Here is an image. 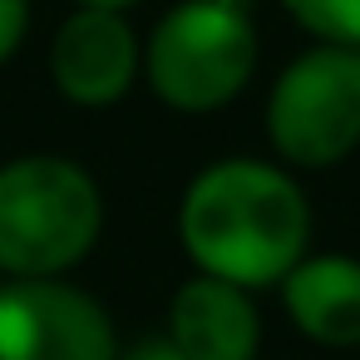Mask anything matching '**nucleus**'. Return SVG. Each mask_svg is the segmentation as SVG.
I'll return each mask as SVG.
<instances>
[{
    "mask_svg": "<svg viewBox=\"0 0 360 360\" xmlns=\"http://www.w3.org/2000/svg\"><path fill=\"white\" fill-rule=\"evenodd\" d=\"M178 232L188 257L207 276L266 286L301 262L311 237V207L291 173L257 158H227L193 178Z\"/></svg>",
    "mask_w": 360,
    "mask_h": 360,
    "instance_id": "nucleus-1",
    "label": "nucleus"
},
{
    "mask_svg": "<svg viewBox=\"0 0 360 360\" xmlns=\"http://www.w3.org/2000/svg\"><path fill=\"white\" fill-rule=\"evenodd\" d=\"M104 207L84 168L65 158H20L0 168V266L15 276H55L99 237Z\"/></svg>",
    "mask_w": 360,
    "mask_h": 360,
    "instance_id": "nucleus-2",
    "label": "nucleus"
},
{
    "mask_svg": "<svg viewBox=\"0 0 360 360\" xmlns=\"http://www.w3.org/2000/svg\"><path fill=\"white\" fill-rule=\"evenodd\" d=\"M257 70V30L247 0H188L168 11L148 45V79L158 99L183 114L222 109Z\"/></svg>",
    "mask_w": 360,
    "mask_h": 360,
    "instance_id": "nucleus-3",
    "label": "nucleus"
},
{
    "mask_svg": "<svg viewBox=\"0 0 360 360\" xmlns=\"http://www.w3.org/2000/svg\"><path fill=\"white\" fill-rule=\"evenodd\" d=\"M271 148L296 168H330L360 148V55L316 45L281 70L266 99Z\"/></svg>",
    "mask_w": 360,
    "mask_h": 360,
    "instance_id": "nucleus-4",
    "label": "nucleus"
},
{
    "mask_svg": "<svg viewBox=\"0 0 360 360\" xmlns=\"http://www.w3.org/2000/svg\"><path fill=\"white\" fill-rule=\"evenodd\" d=\"M0 360H119L114 326L84 291L25 276L0 291Z\"/></svg>",
    "mask_w": 360,
    "mask_h": 360,
    "instance_id": "nucleus-5",
    "label": "nucleus"
},
{
    "mask_svg": "<svg viewBox=\"0 0 360 360\" xmlns=\"http://www.w3.org/2000/svg\"><path fill=\"white\" fill-rule=\"evenodd\" d=\"M50 65H55V84L75 104H114L134 84L139 45L119 11L84 6L79 15H70L60 25Z\"/></svg>",
    "mask_w": 360,
    "mask_h": 360,
    "instance_id": "nucleus-6",
    "label": "nucleus"
},
{
    "mask_svg": "<svg viewBox=\"0 0 360 360\" xmlns=\"http://www.w3.org/2000/svg\"><path fill=\"white\" fill-rule=\"evenodd\" d=\"M168 340L188 360H252L262 340V321L247 301V286L202 271L173 296Z\"/></svg>",
    "mask_w": 360,
    "mask_h": 360,
    "instance_id": "nucleus-7",
    "label": "nucleus"
},
{
    "mask_svg": "<svg viewBox=\"0 0 360 360\" xmlns=\"http://www.w3.org/2000/svg\"><path fill=\"white\" fill-rule=\"evenodd\" d=\"M291 321L321 345H360V262L355 257H301L281 276Z\"/></svg>",
    "mask_w": 360,
    "mask_h": 360,
    "instance_id": "nucleus-8",
    "label": "nucleus"
},
{
    "mask_svg": "<svg viewBox=\"0 0 360 360\" xmlns=\"http://www.w3.org/2000/svg\"><path fill=\"white\" fill-rule=\"evenodd\" d=\"M286 15L326 45H360V0H281Z\"/></svg>",
    "mask_w": 360,
    "mask_h": 360,
    "instance_id": "nucleus-9",
    "label": "nucleus"
},
{
    "mask_svg": "<svg viewBox=\"0 0 360 360\" xmlns=\"http://www.w3.org/2000/svg\"><path fill=\"white\" fill-rule=\"evenodd\" d=\"M25 20H30L25 0H0V60H6V55L20 45V35H25Z\"/></svg>",
    "mask_w": 360,
    "mask_h": 360,
    "instance_id": "nucleus-10",
    "label": "nucleus"
},
{
    "mask_svg": "<svg viewBox=\"0 0 360 360\" xmlns=\"http://www.w3.org/2000/svg\"><path fill=\"white\" fill-rule=\"evenodd\" d=\"M119 360H188L173 340H139L129 355H119Z\"/></svg>",
    "mask_w": 360,
    "mask_h": 360,
    "instance_id": "nucleus-11",
    "label": "nucleus"
},
{
    "mask_svg": "<svg viewBox=\"0 0 360 360\" xmlns=\"http://www.w3.org/2000/svg\"><path fill=\"white\" fill-rule=\"evenodd\" d=\"M84 6H99V11H124V6H134V0H84Z\"/></svg>",
    "mask_w": 360,
    "mask_h": 360,
    "instance_id": "nucleus-12",
    "label": "nucleus"
}]
</instances>
